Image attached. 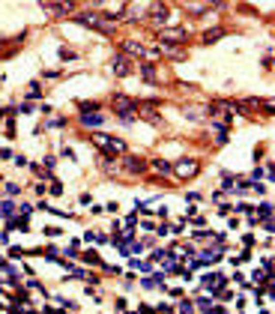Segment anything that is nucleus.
<instances>
[{
  "mask_svg": "<svg viewBox=\"0 0 275 314\" xmlns=\"http://www.w3.org/2000/svg\"><path fill=\"white\" fill-rule=\"evenodd\" d=\"M210 3H213V6H221V3H224V0H210Z\"/></svg>",
  "mask_w": 275,
  "mask_h": 314,
  "instance_id": "obj_16",
  "label": "nucleus"
},
{
  "mask_svg": "<svg viewBox=\"0 0 275 314\" xmlns=\"http://www.w3.org/2000/svg\"><path fill=\"white\" fill-rule=\"evenodd\" d=\"M111 105H114V111H117V114H120V120H123V123H135V111H138V102H135V99L117 93Z\"/></svg>",
  "mask_w": 275,
  "mask_h": 314,
  "instance_id": "obj_1",
  "label": "nucleus"
},
{
  "mask_svg": "<svg viewBox=\"0 0 275 314\" xmlns=\"http://www.w3.org/2000/svg\"><path fill=\"white\" fill-rule=\"evenodd\" d=\"M153 165L159 168V174H174V165H171V162H165V159H153Z\"/></svg>",
  "mask_w": 275,
  "mask_h": 314,
  "instance_id": "obj_13",
  "label": "nucleus"
},
{
  "mask_svg": "<svg viewBox=\"0 0 275 314\" xmlns=\"http://www.w3.org/2000/svg\"><path fill=\"white\" fill-rule=\"evenodd\" d=\"M141 75H144V81H155V66L153 63H144L141 66Z\"/></svg>",
  "mask_w": 275,
  "mask_h": 314,
  "instance_id": "obj_12",
  "label": "nucleus"
},
{
  "mask_svg": "<svg viewBox=\"0 0 275 314\" xmlns=\"http://www.w3.org/2000/svg\"><path fill=\"white\" fill-rule=\"evenodd\" d=\"M48 126H51V129H63L66 120H63V117H54V120H48Z\"/></svg>",
  "mask_w": 275,
  "mask_h": 314,
  "instance_id": "obj_15",
  "label": "nucleus"
},
{
  "mask_svg": "<svg viewBox=\"0 0 275 314\" xmlns=\"http://www.w3.org/2000/svg\"><path fill=\"white\" fill-rule=\"evenodd\" d=\"M48 12H54V15L75 12V0H60V3H48Z\"/></svg>",
  "mask_w": 275,
  "mask_h": 314,
  "instance_id": "obj_8",
  "label": "nucleus"
},
{
  "mask_svg": "<svg viewBox=\"0 0 275 314\" xmlns=\"http://www.w3.org/2000/svg\"><path fill=\"white\" fill-rule=\"evenodd\" d=\"M72 18H75L78 24H84V27H90V30H105V33H111L108 21H105V18H102L99 12H90V9H87V12H75Z\"/></svg>",
  "mask_w": 275,
  "mask_h": 314,
  "instance_id": "obj_3",
  "label": "nucleus"
},
{
  "mask_svg": "<svg viewBox=\"0 0 275 314\" xmlns=\"http://www.w3.org/2000/svg\"><path fill=\"white\" fill-rule=\"evenodd\" d=\"M168 39H185V30H165Z\"/></svg>",
  "mask_w": 275,
  "mask_h": 314,
  "instance_id": "obj_14",
  "label": "nucleus"
},
{
  "mask_svg": "<svg viewBox=\"0 0 275 314\" xmlns=\"http://www.w3.org/2000/svg\"><path fill=\"white\" fill-rule=\"evenodd\" d=\"M120 54H126V57H141V54H144V48L129 39V42H123V45H120Z\"/></svg>",
  "mask_w": 275,
  "mask_h": 314,
  "instance_id": "obj_10",
  "label": "nucleus"
},
{
  "mask_svg": "<svg viewBox=\"0 0 275 314\" xmlns=\"http://www.w3.org/2000/svg\"><path fill=\"white\" fill-rule=\"evenodd\" d=\"M102 123H105V117L96 114V111H84V114H81V126H87V129H96V126H102Z\"/></svg>",
  "mask_w": 275,
  "mask_h": 314,
  "instance_id": "obj_7",
  "label": "nucleus"
},
{
  "mask_svg": "<svg viewBox=\"0 0 275 314\" xmlns=\"http://www.w3.org/2000/svg\"><path fill=\"white\" fill-rule=\"evenodd\" d=\"M144 168H147L144 159H138V156H123V171H129V174H144Z\"/></svg>",
  "mask_w": 275,
  "mask_h": 314,
  "instance_id": "obj_5",
  "label": "nucleus"
},
{
  "mask_svg": "<svg viewBox=\"0 0 275 314\" xmlns=\"http://www.w3.org/2000/svg\"><path fill=\"white\" fill-rule=\"evenodd\" d=\"M114 75H120V78L129 75V57L126 54H117L114 57Z\"/></svg>",
  "mask_w": 275,
  "mask_h": 314,
  "instance_id": "obj_9",
  "label": "nucleus"
},
{
  "mask_svg": "<svg viewBox=\"0 0 275 314\" xmlns=\"http://www.w3.org/2000/svg\"><path fill=\"white\" fill-rule=\"evenodd\" d=\"M221 36H224V30L221 27H213V30L204 33V42H215V39H221Z\"/></svg>",
  "mask_w": 275,
  "mask_h": 314,
  "instance_id": "obj_11",
  "label": "nucleus"
},
{
  "mask_svg": "<svg viewBox=\"0 0 275 314\" xmlns=\"http://www.w3.org/2000/svg\"><path fill=\"white\" fill-rule=\"evenodd\" d=\"M174 171H177L180 180H188V177L198 174V162H194V159H180V162L174 165Z\"/></svg>",
  "mask_w": 275,
  "mask_h": 314,
  "instance_id": "obj_4",
  "label": "nucleus"
},
{
  "mask_svg": "<svg viewBox=\"0 0 275 314\" xmlns=\"http://www.w3.org/2000/svg\"><path fill=\"white\" fill-rule=\"evenodd\" d=\"M150 21L153 24H165L168 21V6L165 3H153L150 6Z\"/></svg>",
  "mask_w": 275,
  "mask_h": 314,
  "instance_id": "obj_6",
  "label": "nucleus"
},
{
  "mask_svg": "<svg viewBox=\"0 0 275 314\" xmlns=\"http://www.w3.org/2000/svg\"><path fill=\"white\" fill-rule=\"evenodd\" d=\"M90 141H93V144H96V147H99V150H102L105 156H108V153H126V144H123L120 138H114V135H105V132H96V135H93Z\"/></svg>",
  "mask_w": 275,
  "mask_h": 314,
  "instance_id": "obj_2",
  "label": "nucleus"
}]
</instances>
